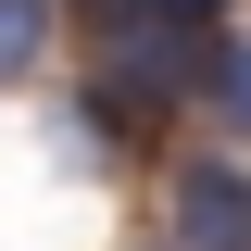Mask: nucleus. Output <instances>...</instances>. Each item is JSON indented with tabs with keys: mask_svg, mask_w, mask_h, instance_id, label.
Here are the masks:
<instances>
[{
	"mask_svg": "<svg viewBox=\"0 0 251 251\" xmlns=\"http://www.w3.org/2000/svg\"><path fill=\"white\" fill-rule=\"evenodd\" d=\"M163 226H176V251H251V176L226 151H188L163 176Z\"/></svg>",
	"mask_w": 251,
	"mask_h": 251,
	"instance_id": "nucleus-1",
	"label": "nucleus"
},
{
	"mask_svg": "<svg viewBox=\"0 0 251 251\" xmlns=\"http://www.w3.org/2000/svg\"><path fill=\"white\" fill-rule=\"evenodd\" d=\"M201 100L251 138V38H239V25H214V50H201Z\"/></svg>",
	"mask_w": 251,
	"mask_h": 251,
	"instance_id": "nucleus-2",
	"label": "nucleus"
},
{
	"mask_svg": "<svg viewBox=\"0 0 251 251\" xmlns=\"http://www.w3.org/2000/svg\"><path fill=\"white\" fill-rule=\"evenodd\" d=\"M50 63V0H0V88H25Z\"/></svg>",
	"mask_w": 251,
	"mask_h": 251,
	"instance_id": "nucleus-3",
	"label": "nucleus"
},
{
	"mask_svg": "<svg viewBox=\"0 0 251 251\" xmlns=\"http://www.w3.org/2000/svg\"><path fill=\"white\" fill-rule=\"evenodd\" d=\"M151 13H176V25H226V0H151Z\"/></svg>",
	"mask_w": 251,
	"mask_h": 251,
	"instance_id": "nucleus-4",
	"label": "nucleus"
},
{
	"mask_svg": "<svg viewBox=\"0 0 251 251\" xmlns=\"http://www.w3.org/2000/svg\"><path fill=\"white\" fill-rule=\"evenodd\" d=\"M88 13H100V0H88Z\"/></svg>",
	"mask_w": 251,
	"mask_h": 251,
	"instance_id": "nucleus-5",
	"label": "nucleus"
},
{
	"mask_svg": "<svg viewBox=\"0 0 251 251\" xmlns=\"http://www.w3.org/2000/svg\"><path fill=\"white\" fill-rule=\"evenodd\" d=\"M151 251H163V239H151Z\"/></svg>",
	"mask_w": 251,
	"mask_h": 251,
	"instance_id": "nucleus-6",
	"label": "nucleus"
}]
</instances>
